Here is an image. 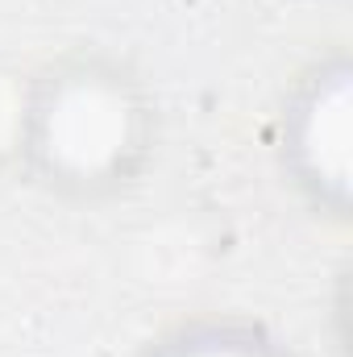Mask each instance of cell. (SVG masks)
<instances>
[{
	"label": "cell",
	"instance_id": "obj_1",
	"mask_svg": "<svg viewBox=\"0 0 353 357\" xmlns=\"http://www.w3.org/2000/svg\"><path fill=\"white\" fill-rule=\"evenodd\" d=\"M167 112L150 75L100 42L59 46L13 96L8 158L46 204L108 212L129 204L163 162Z\"/></svg>",
	"mask_w": 353,
	"mask_h": 357
},
{
	"label": "cell",
	"instance_id": "obj_3",
	"mask_svg": "<svg viewBox=\"0 0 353 357\" xmlns=\"http://www.w3.org/2000/svg\"><path fill=\"white\" fill-rule=\"evenodd\" d=\"M133 357H299V349L250 312L208 307L167 320Z\"/></svg>",
	"mask_w": 353,
	"mask_h": 357
},
{
	"label": "cell",
	"instance_id": "obj_2",
	"mask_svg": "<svg viewBox=\"0 0 353 357\" xmlns=\"http://www.w3.org/2000/svg\"><path fill=\"white\" fill-rule=\"evenodd\" d=\"M270 167L291 204L329 233L353 225V59L320 42L283 79L270 112Z\"/></svg>",
	"mask_w": 353,
	"mask_h": 357
}]
</instances>
